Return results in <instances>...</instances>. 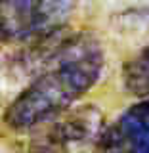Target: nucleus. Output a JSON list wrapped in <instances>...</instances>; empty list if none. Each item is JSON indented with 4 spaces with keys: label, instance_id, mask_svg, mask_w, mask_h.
I'll return each mask as SVG.
<instances>
[{
    "label": "nucleus",
    "instance_id": "obj_5",
    "mask_svg": "<svg viewBox=\"0 0 149 153\" xmlns=\"http://www.w3.org/2000/svg\"><path fill=\"white\" fill-rule=\"evenodd\" d=\"M122 86L132 96L149 98V46L140 50L124 63Z\"/></svg>",
    "mask_w": 149,
    "mask_h": 153
},
{
    "label": "nucleus",
    "instance_id": "obj_2",
    "mask_svg": "<svg viewBox=\"0 0 149 153\" xmlns=\"http://www.w3.org/2000/svg\"><path fill=\"white\" fill-rule=\"evenodd\" d=\"M105 128L103 113L94 105H71L31 128L29 153H90L98 149Z\"/></svg>",
    "mask_w": 149,
    "mask_h": 153
},
{
    "label": "nucleus",
    "instance_id": "obj_1",
    "mask_svg": "<svg viewBox=\"0 0 149 153\" xmlns=\"http://www.w3.org/2000/svg\"><path fill=\"white\" fill-rule=\"evenodd\" d=\"M105 54L88 33H71L54 59L35 75L4 111V123L13 130H31L38 123L69 109L99 80Z\"/></svg>",
    "mask_w": 149,
    "mask_h": 153
},
{
    "label": "nucleus",
    "instance_id": "obj_4",
    "mask_svg": "<svg viewBox=\"0 0 149 153\" xmlns=\"http://www.w3.org/2000/svg\"><path fill=\"white\" fill-rule=\"evenodd\" d=\"M98 151L149 153V98L130 105L113 124L103 128Z\"/></svg>",
    "mask_w": 149,
    "mask_h": 153
},
{
    "label": "nucleus",
    "instance_id": "obj_3",
    "mask_svg": "<svg viewBox=\"0 0 149 153\" xmlns=\"http://www.w3.org/2000/svg\"><path fill=\"white\" fill-rule=\"evenodd\" d=\"M69 12L71 0H0V44L61 27Z\"/></svg>",
    "mask_w": 149,
    "mask_h": 153
}]
</instances>
